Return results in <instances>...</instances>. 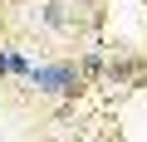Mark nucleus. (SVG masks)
<instances>
[{"mask_svg": "<svg viewBox=\"0 0 147 142\" xmlns=\"http://www.w3.org/2000/svg\"><path fill=\"white\" fill-rule=\"evenodd\" d=\"M74 142H84V137H74Z\"/></svg>", "mask_w": 147, "mask_h": 142, "instance_id": "obj_7", "label": "nucleus"}, {"mask_svg": "<svg viewBox=\"0 0 147 142\" xmlns=\"http://www.w3.org/2000/svg\"><path fill=\"white\" fill-rule=\"evenodd\" d=\"M39 20H44V30H69L74 25V15L59 5V0H49V5H39Z\"/></svg>", "mask_w": 147, "mask_h": 142, "instance_id": "obj_3", "label": "nucleus"}, {"mask_svg": "<svg viewBox=\"0 0 147 142\" xmlns=\"http://www.w3.org/2000/svg\"><path fill=\"white\" fill-rule=\"evenodd\" d=\"M84 74H88V79H103V74H108V54H98V49H93V54L84 59Z\"/></svg>", "mask_w": 147, "mask_h": 142, "instance_id": "obj_4", "label": "nucleus"}, {"mask_svg": "<svg viewBox=\"0 0 147 142\" xmlns=\"http://www.w3.org/2000/svg\"><path fill=\"white\" fill-rule=\"evenodd\" d=\"M84 83H88V74H84V64H74V59L34 64V74H30V88L44 93V98H79Z\"/></svg>", "mask_w": 147, "mask_h": 142, "instance_id": "obj_1", "label": "nucleus"}, {"mask_svg": "<svg viewBox=\"0 0 147 142\" xmlns=\"http://www.w3.org/2000/svg\"><path fill=\"white\" fill-rule=\"evenodd\" d=\"M103 83L108 88H147V64L132 59V54H118V59H108Z\"/></svg>", "mask_w": 147, "mask_h": 142, "instance_id": "obj_2", "label": "nucleus"}, {"mask_svg": "<svg viewBox=\"0 0 147 142\" xmlns=\"http://www.w3.org/2000/svg\"><path fill=\"white\" fill-rule=\"evenodd\" d=\"M74 5H79V10H93V5H98V0H74Z\"/></svg>", "mask_w": 147, "mask_h": 142, "instance_id": "obj_6", "label": "nucleus"}, {"mask_svg": "<svg viewBox=\"0 0 147 142\" xmlns=\"http://www.w3.org/2000/svg\"><path fill=\"white\" fill-rule=\"evenodd\" d=\"M5 74L15 79V49H0V79H5Z\"/></svg>", "mask_w": 147, "mask_h": 142, "instance_id": "obj_5", "label": "nucleus"}]
</instances>
